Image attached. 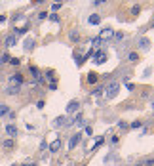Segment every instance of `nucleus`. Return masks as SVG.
<instances>
[{
	"instance_id": "obj_14",
	"label": "nucleus",
	"mask_w": 154,
	"mask_h": 166,
	"mask_svg": "<svg viewBox=\"0 0 154 166\" xmlns=\"http://www.w3.org/2000/svg\"><path fill=\"white\" fill-rule=\"evenodd\" d=\"M90 23L91 25H99L101 23V15L99 14H91L90 15Z\"/></svg>"
},
{
	"instance_id": "obj_23",
	"label": "nucleus",
	"mask_w": 154,
	"mask_h": 166,
	"mask_svg": "<svg viewBox=\"0 0 154 166\" xmlns=\"http://www.w3.org/2000/svg\"><path fill=\"white\" fill-rule=\"evenodd\" d=\"M6 61H10V55L8 54H2V55H0V63H6Z\"/></svg>"
},
{
	"instance_id": "obj_20",
	"label": "nucleus",
	"mask_w": 154,
	"mask_h": 166,
	"mask_svg": "<svg viewBox=\"0 0 154 166\" xmlns=\"http://www.w3.org/2000/svg\"><path fill=\"white\" fill-rule=\"evenodd\" d=\"M127 59H129V61H137V59H139L137 52H129V54H127Z\"/></svg>"
},
{
	"instance_id": "obj_10",
	"label": "nucleus",
	"mask_w": 154,
	"mask_h": 166,
	"mask_svg": "<svg viewBox=\"0 0 154 166\" xmlns=\"http://www.w3.org/2000/svg\"><path fill=\"white\" fill-rule=\"evenodd\" d=\"M65 122H67V115H61V116H57V118H53V126H55V128L65 126Z\"/></svg>"
},
{
	"instance_id": "obj_29",
	"label": "nucleus",
	"mask_w": 154,
	"mask_h": 166,
	"mask_svg": "<svg viewBox=\"0 0 154 166\" xmlns=\"http://www.w3.org/2000/svg\"><path fill=\"white\" fill-rule=\"evenodd\" d=\"M143 166H154V158H150V160H146V162H145Z\"/></svg>"
},
{
	"instance_id": "obj_3",
	"label": "nucleus",
	"mask_w": 154,
	"mask_h": 166,
	"mask_svg": "<svg viewBox=\"0 0 154 166\" xmlns=\"http://www.w3.org/2000/svg\"><path fill=\"white\" fill-rule=\"evenodd\" d=\"M78 109H80V101H78V99H73V101H68V105H67V115L78 113Z\"/></svg>"
},
{
	"instance_id": "obj_12",
	"label": "nucleus",
	"mask_w": 154,
	"mask_h": 166,
	"mask_svg": "<svg viewBox=\"0 0 154 166\" xmlns=\"http://www.w3.org/2000/svg\"><path fill=\"white\" fill-rule=\"evenodd\" d=\"M19 90H21L19 86H8L6 88V94L8 96H15V94H19Z\"/></svg>"
},
{
	"instance_id": "obj_19",
	"label": "nucleus",
	"mask_w": 154,
	"mask_h": 166,
	"mask_svg": "<svg viewBox=\"0 0 154 166\" xmlns=\"http://www.w3.org/2000/svg\"><path fill=\"white\" fill-rule=\"evenodd\" d=\"M68 38H70V40H73V42H78V40H80V34H78L76 31H73V32H70V34H68Z\"/></svg>"
},
{
	"instance_id": "obj_13",
	"label": "nucleus",
	"mask_w": 154,
	"mask_h": 166,
	"mask_svg": "<svg viewBox=\"0 0 154 166\" xmlns=\"http://www.w3.org/2000/svg\"><path fill=\"white\" fill-rule=\"evenodd\" d=\"M70 122H76V126H84V115H82V113H76L74 120H70Z\"/></svg>"
},
{
	"instance_id": "obj_6",
	"label": "nucleus",
	"mask_w": 154,
	"mask_h": 166,
	"mask_svg": "<svg viewBox=\"0 0 154 166\" xmlns=\"http://www.w3.org/2000/svg\"><path fill=\"white\" fill-rule=\"evenodd\" d=\"M80 141H82V134L78 132V134H74L73 138L68 139V149H74V147H76V145H78Z\"/></svg>"
},
{
	"instance_id": "obj_21",
	"label": "nucleus",
	"mask_w": 154,
	"mask_h": 166,
	"mask_svg": "<svg viewBox=\"0 0 154 166\" xmlns=\"http://www.w3.org/2000/svg\"><path fill=\"white\" fill-rule=\"evenodd\" d=\"M61 6H63V2H53V4H51V10H53V14L57 12L59 8H61Z\"/></svg>"
},
{
	"instance_id": "obj_36",
	"label": "nucleus",
	"mask_w": 154,
	"mask_h": 166,
	"mask_svg": "<svg viewBox=\"0 0 154 166\" xmlns=\"http://www.w3.org/2000/svg\"><path fill=\"white\" fill-rule=\"evenodd\" d=\"M152 27H154V19H152Z\"/></svg>"
},
{
	"instance_id": "obj_37",
	"label": "nucleus",
	"mask_w": 154,
	"mask_h": 166,
	"mask_svg": "<svg viewBox=\"0 0 154 166\" xmlns=\"http://www.w3.org/2000/svg\"><path fill=\"white\" fill-rule=\"evenodd\" d=\"M152 109H154V101H152Z\"/></svg>"
},
{
	"instance_id": "obj_22",
	"label": "nucleus",
	"mask_w": 154,
	"mask_h": 166,
	"mask_svg": "<svg viewBox=\"0 0 154 166\" xmlns=\"http://www.w3.org/2000/svg\"><path fill=\"white\" fill-rule=\"evenodd\" d=\"M112 38H114V40H122V38H124V32H114Z\"/></svg>"
},
{
	"instance_id": "obj_18",
	"label": "nucleus",
	"mask_w": 154,
	"mask_h": 166,
	"mask_svg": "<svg viewBox=\"0 0 154 166\" xmlns=\"http://www.w3.org/2000/svg\"><path fill=\"white\" fill-rule=\"evenodd\" d=\"M2 145H4L6 149H12V147H14V139H12V138H10V139H4V141H2Z\"/></svg>"
},
{
	"instance_id": "obj_33",
	"label": "nucleus",
	"mask_w": 154,
	"mask_h": 166,
	"mask_svg": "<svg viewBox=\"0 0 154 166\" xmlns=\"http://www.w3.org/2000/svg\"><path fill=\"white\" fill-rule=\"evenodd\" d=\"M110 143H112V145H116V143H118V136H112V139H110Z\"/></svg>"
},
{
	"instance_id": "obj_11",
	"label": "nucleus",
	"mask_w": 154,
	"mask_h": 166,
	"mask_svg": "<svg viewBox=\"0 0 154 166\" xmlns=\"http://www.w3.org/2000/svg\"><path fill=\"white\" fill-rule=\"evenodd\" d=\"M15 42H17V37H15V34H8V37H6V48L15 46Z\"/></svg>"
},
{
	"instance_id": "obj_5",
	"label": "nucleus",
	"mask_w": 154,
	"mask_h": 166,
	"mask_svg": "<svg viewBox=\"0 0 154 166\" xmlns=\"http://www.w3.org/2000/svg\"><path fill=\"white\" fill-rule=\"evenodd\" d=\"M137 46H139L141 50L149 52V48H150V40H149L146 37H139V40H137Z\"/></svg>"
},
{
	"instance_id": "obj_7",
	"label": "nucleus",
	"mask_w": 154,
	"mask_h": 166,
	"mask_svg": "<svg viewBox=\"0 0 154 166\" xmlns=\"http://www.w3.org/2000/svg\"><path fill=\"white\" fill-rule=\"evenodd\" d=\"M34 44H36V40H34L32 37H27L25 40H23V48H25L27 52H31L32 48H34Z\"/></svg>"
},
{
	"instance_id": "obj_25",
	"label": "nucleus",
	"mask_w": 154,
	"mask_h": 166,
	"mask_svg": "<svg viewBox=\"0 0 154 166\" xmlns=\"http://www.w3.org/2000/svg\"><path fill=\"white\" fill-rule=\"evenodd\" d=\"M124 82H126V88L129 90V92H133V90H135V86H133L131 82H127V80H124Z\"/></svg>"
},
{
	"instance_id": "obj_1",
	"label": "nucleus",
	"mask_w": 154,
	"mask_h": 166,
	"mask_svg": "<svg viewBox=\"0 0 154 166\" xmlns=\"http://www.w3.org/2000/svg\"><path fill=\"white\" fill-rule=\"evenodd\" d=\"M118 92H120V84L116 80H112V82H109V86L105 90V96H107V99H114L118 96Z\"/></svg>"
},
{
	"instance_id": "obj_15",
	"label": "nucleus",
	"mask_w": 154,
	"mask_h": 166,
	"mask_svg": "<svg viewBox=\"0 0 154 166\" xmlns=\"http://www.w3.org/2000/svg\"><path fill=\"white\" fill-rule=\"evenodd\" d=\"M59 147H61V141H59V139H55V141H51L50 151H51V153H57V151H59Z\"/></svg>"
},
{
	"instance_id": "obj_2",
	"label": "nucleus",
	"mask_w": 154,
	"mask_h": 166,
	"mask_svg": "<svg viewBox=\"0 0 154 166\" xmlns=\"http://www.w3.org/2000/svg\"><path fill=\"white\" fill-rule=\"evenodd\" d=\"M107 52H103V50H97V52H93V63L95 65H101V63H105L107 61Z\"/></svg>"
},
{
	"instance_id": "obj_38",
	"label": "nucleus",
	"mask_w": 154,
	"mask_h": 166,
	"mask_svg": "<svg viewBox=\"0 0 154 166\" xmlns=\"http://www.w3.org/2000/svg\"><path fill=\"white\" fill-rule=\"evenodd\" d=\"M135 166H143V164H135Z\"/></svg>"
},
{
	"instance_id": "obj_8",
	"label": "nucleus",
	"mask_w": 154,
	"mask_h": 166,
	"mask_svg": "<svg viewBox=\"0 0 154 166\" xmlns=\"http://www.w3.org/2000/svg\"><path fill=\"white\" fill-rule=\"evenodd\" d=\"M112 34H114V31H112V29H105V31L101 32V34H99L97 38H99L101 42H105V40H109V38H112Z\"/></svg>"
},
{
	"instance_id": "obj_35",
	"label": "nucleus",
	"mask_w": 154,
	"mask_h": 166,
	"mask_svg": "<svg viewBox=\"0 0 154 166\" xmlns=\"http://www.w3.org/2000/svg\"><path fill=\"white\" fill-rule=\"evenodd\" d=\"M21 166H36L34 162H29V164H21Z\"/></svg>"
},
{
	"instance_id": "obj_17",
	"label": "nucleus",
	"mask_w": 154,
	"mask_h": 166,
	"mask_svg": "<svg viewBox=\"0 0 154 166\" xmlns=\"http://www.w3.org/2000/svg\"><path fill=\"white\" fill-rule=\"evenodd\" d=\"M97 79H99V76H97L95 73H90V74H88V82H90V84H95Z\"/></svg>"
},
{
	"instance_id": "obj_32",
	"label": "nucleus",
	"mask_w": 154,
	"mask_h": 166,
	"mask_svg": "<svg viewBox=\"0 0 154 166\" xmlns=\"http://www.w3.org/2000/svg\"><path fill=\"white\" fill-rule=\"evenodd\" d=\"M50 19H51V21H59V17H57V14H51V15H50Z\"/></svg>"
},
{
	"instance_id": "obj_4",
	"label": "nucleus",
	"mask_w": 154,
	"mask_h": 166,
	"mask_svg": "<svg viewBox=\"0 0 154 166\" xmlns=\"http://www.w3.org/2000/svg\"><path fill=\"white\" fill-rule=\"evenodd\" d=\"M23 82H25V80H23V76L17 73V74H12V76H10V84H8V86H19V88H21Z\"/></svg>"
},
{
	"instance_id": "obj_34",
	"label": "nucleus",
	"mask_w": 154,
	"mask_h": 166,
	"mask_svg": "<svg viewBox=\"0 0 154 166\" xmlns=\"http://www.w3.org/2000/svg\"><path fill=\"white\" fill-rule=\"evenodd\" d=\"M6 21V15H0V23H4Z\"/></svg>"
},
{
	"instance_id": "obj_27",
	"label": "nucleus",
	"mask_w": 154,
	"mask_h": 166,
	"mask_svg": "<svg viewBox=\"0 0 154 166\" xmlns=\"http://www.w3.org/2000/svg\"><path fill=\"white\" fill-rule=\"evenodd\" d=\"M143 126V122H139V120H135V122H131V128H141Z\"/></svg>"
},
{
	"instance_id": "obj_31",
	"label": "nucleus",
	"mask_w": 154,
	"mask_h": 166,
	"mask_svg": "<svg viewBox=\"0 0 154 166\" xmlns=\"http://www.w3.org/2000/svg\"><path fill=\"white\" fill-rule=\"evenodd\" d=\"M139 10H141V8H139V6H133V8H131V12H133V14H135V15H137V14H139Z\"/></svg>"
},
{
	"instance_id": "obj_9",
	"label": "nucleus",
	"mask_w": 154,
	"mask_h": 166,
	"mask_svg": "<svg viewBox=\"0 0 154 166\" xmlns=\"http://www.w3.org/2000/svg\"><path fill=\"white\" fill-rule=\"evenodd\" d=\"M4 130H6V134H8L10 138H15V136H17V126L15 124H6Z\"/></svg>"
},
{
	"instance_id": "obj_24",
	"label": "nucleus",
	"mask_w": 154,
	"mask_h": 166,
	"mask_svg": "<svg viewBox=\"0 0 154 166\" xmlns=\"http://www.w3.org/2000/svg\"><path fill=\"white\" fill-rule=\"evenodd\" d=\"M10 65L17 67V65H19V59H17V57H10Z\"/></svg>"
},
{
	"instance_id": "obj_28",
	"label": "nucleus",
	"mask_w": 154,
	"mask_h": 166,
	"mask_svg": "<svg viewBox=\"0 0 154 166\" xmlns=\"http://www.w3.org/2000/svg\"><path fill=\"white\" fill-rule=\"evenodd\" d=\"M46 17H48V14H46V12H40V14H38V19H40V21H42V19H46Z\"/></svg>"
},
{
	"instance_id": "obj_26",
	"label": "nucleus",
	"mask_w": 154,
	"mask_h": 166,
	"mask_svg": "<svg viewBox=\"0 0 154 166\" xmlns=\"http://www.w3.org/2000/svg\"><path fill=\"white\" fill-rule=\"evenodd\" d=\"M101 94H105L103 88H95V90H93V96H101Z\"/></svg>"
},
{
	"instance_id": "obj_30",
	"label": "nucleus",
	"mask_w": 154,
	"mask_h": 166,
	"mask_svg": "<svg viewBox=\"0 0 154 166\" xmlns=\"http://www.w3.org/2000/svg\"><path fill=\"white\" fill-rule=\"evenodd\" d=\"M101 4H105V0H93V6H101Z\"/></svg>"
},
{
	"instance_id": "obj_16",
	"label": "nucleus",
	"mask_w": 154,
	"mask_h": 166,
	"mask_svg": "<svg viewBox=\"0 0 154 166\" xmlns=\"http://www.w3.org/2000/svg\"><path fill=\"white\" fill-rule=\"evenodd\" d=\"M6 115H10V107L0 103V116H6Z\"/></svg>"
}]
</instances>
